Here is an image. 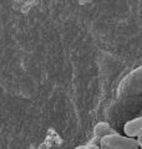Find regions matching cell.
I'll list each match as a JSON object with an SVG mask.
<instances>
[{"label": "cell", "mask_w": 142, "mask_h": 149, "mask_svg": "<svg viewBox=\"0 0 142 149\" xmlns=\"http://www.w3.org/2000/svg\"><path fill=\"white\" fill-rule=\"evenodd\" d=\"M75 149H98V147L93 146V144H86V146H81V147H77Z\"/></svg>", "instance_id": "277c9868"}, {"label": "cell", "mask_w": 142, "mask_h": 149, "mask_svg": "<svg viewBox=\"0 0 142 149\" xmlns=\"http://www.w3.org/2000/svg\"><path fill=\"white\" fill-rule=\"evenodd\" d=\"M124 132L126 137L137 138V136L142 133V117L135 118L130 122H127L124 127Z\"/></svg>", "instance_id": "7a4b0ae2"}, {"label": "cell", "mask_w": 142, "mask_h": 149, "mask_svg": "<svg viewBox=\"0 0 142 149\" xmlns=\"http://www.w3.org/2000/svg\"><path fill=\"white\" fill-rule=\"evenodd\" d=\"M103 149H107V148H103Z\"/></svg>", "instance_id": "8992f818"}, {"label": "cell", "mask_w": 142, "mask_h": 149, "mask_svg": "<svg viewBox=\"0 0 142 149\" xmlns=\"http://www.w3.org/2000/svg\"><path fill=\"white\" fill-rule=\"evenodd\" d=\"M93 133H95V136L101 139V138L106 137V136H110V134L115 133V132L111 129V127L107 123H98L96 127H95Z\"/></svg>", "instance_id": "3957f363"}, {"label": "cell", "mask_w": 142, "mask_h": 149, "mask_svg": "<svg viewBox=\"0 0 142 149\" xmlns=\"http://www.w3.org/2000/svg\"><path fill=\"white\" fill-rule=\"evenodd\" d=\"M100 144L107 149H138V144L135 138L121 136L116 132L101 138Z\"/></svg>", "instance_id": "6da1fadb"}, {"label": "cell", "mask_w": 142, "mask_h": 149, "mask_svg": "<svg viewBox=\"0 0 142 149\" xmlns=\"http://www.w3.org/2000/svg\"><path fill=\"white\" fill-rule=\"evenodd\" d=\"M136 142H137V144H138V148H141V149H142V133L137 136Z\"/></svg>", "instance_id": "5b68a950"}]
</instances>
